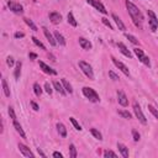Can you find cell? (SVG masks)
Instances as JSON below:
<instances>
[{"label":"cell","instance_id":"6da1fadb","mask_svg":"<svg viewBox=\"0 0 158 158\" xmlns=\"http://www.w3.org/2000/svg\"><path fill=\"white\" fill-rule=\"evenodd\" d=\"M126 8H127L128 14H130L133 24L136 25V27H138L141 30L142 29V22H143V16H142L141 10L133 3H131L130 0H126Z\"/></svg>","mask_w":158,"mask_h":158},{"label":"cell","instance_id":"7a4b0ae2","mask_svg":"<svg viewBox=\"0 0 158 158\" xmlns=\"http://www.w3.org/2000/svg\"><path fill=\"white\" fill-rule=\"evenodd\" d=\"M83 94L87 99H89L92 103H99L100 101V98L98 95V93L93 89V88H89V87H84L83 88Z\"/></svg>","mask_w":158,"mask_h":158},{"label":"cell","instance_id":"3957f363","mask_svg":"<svg viewBox=\"0 0 158 158\" xmlns=\"http://www.w3.org/2000/svg\"><path fill=\"white\" fill-rule=\"evenodd\" d=\"M79 68L82 69V72L89 78V79H94V72H93V68H92V65L89 64V63H87V62H84V61H79Z\"/></svg>","mask_w":158,"mask_h":158},{"label":"cell","instance_id":"277c9868","mask_svg":"<svg viewBox=\"0 0 158 158\" xmlns=\"http://www.w3.org/2000/svg\"><path fill=\"white\" fill-rule=\"evenodd\" d=\"M147 15H148V24H149L151 31L154 32L157 30V27H158V19H157L156 14L152 10H147Z\"/></svg>","mask_w":158,"mask_h":158},{"label":"cell","instance_id":"5b68a950","mask_svg":"<svg viewBox=\"0 0 158 158\" xmlns=\"http://www.w3.org/2000/svg\"><path fill=\"white\" fill-rule=\"evenodd\" d=\"M133 111H135L136 117L140 120V122L143 124V125H146L147 124V120H146V117H144V115H143V113H142V110H141V108H140V105L137 103L133 104Z\"/></svg>","mask_w":158,"mask_h":158},{"label":"cell","instance_id":"8992f818","mask_svg":"<svg viewBox=\"0 0 158 158\" xmlns=\"http://www.w3.org/2000/svg\"><path fill=\"white\" fill-rule=\"evenodd\" d=\"M87 3L88 4H90V5H93L97 10H99L100 13H103V14H108V10L105 9V6L99 2V0H87Z\"/></svg>","mask_w":158,"mask_h":158},{"label":"cell","instance_id":"52a82bcc","mask_svg":"<svg viewBox=\"0 0 158 158\" xmlns=\"http://www.w3.org/2000/svg\"><path fill=\"white\" fill-rule=\"evenodd\" d=\"M8 6H9V9H10L13 13H15V14H22V13H24V8H22V5H20L19 3L9 2V3H8Z\"/></svg>","mask_w":158,"mask_h":158},{"label":"cell","instance_id":"ba28073f","mask_svg":"<svg viewBox=\"0 0 158 158\" xmlns=\"http://www.w3.org/2000/svg\"><path fill=\"white\" fill-rule=\"evenodd\" d=\"M111 59H113L114 64H115V65H116V67H117V68H119V69H120V70H121V72H122L125 75H127V77L130 75V70H128V68H127V67H126V65H125L122 62L117 61V59H116V58H114V57H113Z\"/></svg>","mask_w":158,"mask_h":158},{"label":"cell","instance_id":"9c48e42d","mask_svg":"<svg viewBox=\"0 0 158 158\" xmlns=\"http://www.w3.org/2000/svg\"><path fill=\"white\" fill-rule=\"evenodd\" d=\"M117 101H119V104L121 105V106H127L128 105V99H127V97H126V94L124 93V92H121V90H119L117 92Z\"/></svg>","mask_w":158,"mask_h":158},{"label":"cell","instance_id":"30bf717a","mask_svg":"<svg viewBox=\"0 0 158 158\" xmlns=\"http://www.w3.org/2000/svg\"><path fill=\"white\" fill-rule=\"evenodd\" d=\"M38 64H40V68H41V69H42L45 73H47V74H51V75H56V74H57V72H56L54 69H52L51 67H48V65H47L45 62L40 61V62H38Z\"/></svg>","mask_w":158,"mask_h":158},{"label":"cell","instance_id":"8fae6325","mask_svg":"<svg viewBox=\"0 0 158 158\" xmlns=\"http://www.w3.org/2000/svg\"><path fill=\"white\" fill-rule=\"evenodd\" d=\"M19 149H20V152L22 153V156H25V157H34V153L30 151V148H27V146H25V144H22V143H19Z\"/></svg>","mask_w":158,"mask_h":158},{"label":"cell","instance_id":"7c38bea8","mask_svg":"<svg viewBox=\"0 0 158 158\" xmlns=\"http://www.w3.org/2000/svg\"><path fill=\"white\" fill-rule=\"evenodd\" d=\"M117 47H119L120 52H121V53H122L125 57H127V58H132V53H131V52L127 49V47H126V46H125L122 42H119V43H117Z\"/></svg>","mask_w":158,"mask_h":158},{"label":"cell","instance_id":"4fadbf2b","mask_svg":"<svg viewBox=\"0 0 158 158\" xmlns=\"http://www.w3.org/2000/svg\"><path fill=\"white\" fill-rule=\"evenodd\" d=\"M49 20H51V22L52 24H59L61 22V20H62V15L59 14V13H56V11H53V13H49Z\"/></svg>","mask_w":158,"mask_h":158},{"label":"cell","instance_id":"5bb4252c","mask_svg":"<svg viewBox=\"0 0 158 158\" xmlns=\"http://www.w3.org/2000/svg\"><path fill=\"white\" fill-rule=\"evenodd\" d=\"M43 30V34H45V36L47 37V40H48V42H49V45L51 46H56L57 45V41H56V38H54V36H52V34L46 29V27H43L42 29Z\"/></svg>","mask_w":158,"mask_h":158},{"label":"cell","instance_id":"9a60e30c","mask_svg":"<svg viewBox=\"0 0 158 158\" xmlns=\"http://www.w3.org/2000/svg\"><path fill=\"white\" fill-rule=\"evenodd\" d=\"M79 45L82 46L83 49H87V51L92 49V47H93L92 43H90V41L87 40V38H84V37H81V38H79Z\"/></svg>","mask_w":158,"mask_h":158},{"label":"cell","instance_id":"2e32d148","mask_svg":"<svg viewBox=\"0 0 158 158\" xmlns=\"http://www.w3.org/2000/svg\"><path fill=\"white\" fill-rule=\"evenodd\" d=\"M53 87H54L56 92H58L61 95H65V94H67V92H65L63 84H61L59 82H53Z\"/></svg>","mask_w":158,"mask_h":158},{"label":"cell","instance_id":"e0dca14e","mask_svg":"<svg viewBox=\"0 0 158 158\" xmlns=\"http://www.w3.org/2000/svg\"><path fill=\"white\" fill-rule=\"evenodd\" d=\"M113 19L115 20V22H116V25H117V27L120 29V30H126V26H125V24L122 22V20L116 15V14H113Z\"/></svg>","mask_w":158,"mask_h":158},{"label":"cell","instance_id":"ac0fdd59","mask_svg":"<svg viewBox=\"0 0 158 158\" xmlns=\"http://www.w3.org/2000/svg\"><path fill=\"white\" fill-rule=\"evenodd\" d=\"M117 148H119V151H120V153H121V156H122V157H125V158H127V157H128V148H127L125 144H122V143H117Z\"/></svg>","mask_w":158,"mask_h":158},{"label":"cell","instance_id":"d6986e66","mask_svg":"<svg viewBox=\"0 0 158 158\" xmlns=\"http://www.w3.org/2000/svg\"><path fill=\"white\" fill-rule=\"evenodd\" d=\"M54 38H56V41H57L61 46H65V40H64L63 35H62V34H59L58 31H56V32H54Z\"/></svg>","mask_w":158,"mask_h":158},{"label":"cell","instance_id":"ffe728a7","mask_svg":"<svg viewBox=\"0 0 158 158\" xmlns=\"http://www.w3.org/2000/svg\"><path fill=\"white\" fill-rule=\"evenodd\" d=\"M14 127H15V130L18 131V133H20V136H21L22 138H26V135H25V132H24V130H22L21 125H20L16 120H14Z\"/></svg>","mask_w":158,"mask_h":158},{"label":"cell","instance_id":"44dd1931","mask_svg":"<svg viewBox=\"0 0 158 158\" xmlns=\"http://www.w3.org/2000/svg\"><path fill=\"white\" fill-rule=\"evenodd\" d=\"M57 131H58V133H59L62 137H65V136H67V128H65V126H64L63 124H61V122L57 124Z\"/></svg>","mask_w":158,"mask_h":158},{"label":"cell","instance_id":"7402d4cb","mask_svg":"<svg viewBox=\"0 0 158 158\" xmlns=\"http://www.w3.org/2000/svg\"><path fill=\"white\" fill-rule=\"evenodd\" d=\"M21 67H22V63L21 62H16V67H15V70H14V77L16 79H19L20 75H21Z\"/></svg>","mask_w":158,"mask_h":158},{"label":"cell","instance_id":"603a6c76","mask_svg":"<svg viewBox=\"0 0 158 158\" xmlns=\"http://www.w3.org/2000/svg\"><path fill=\"white\" fill-rule=\"evenodd\" d=\"M2 84H3V90H4V95L5 97H10V89H9V87H8V83H6V81L3 78L2 79Z\"/></svg>","mask_w":158,"mask_h":158},{"label":"cell","instance_id":"cb8c5ba5","mask_svg":"<svg viewBox=\"0 0 158 158\" xmlns=\"http://www.w3.org/2000/svg\"><path fill=\"white\" fill-rule=\"evenodd\" d=\"M62 84H63V87H64V89H65V92L68 93V94H72L73 93V89H72V85L65 81V79L63 78L62 79Z\"/></svg>","mask_w":158,"mask_h":158},{"label":"cell","instance_id":"d4e9b609","mask_svg":"<svg viewBox=\"0 0 158 158\" xmlns=\"http://www.w3.org/2000/svg\"><path fill=\"white\" fill-rule=\"evenodd\" d=\"M90 132H92V135H93L95 138H98L99 141H101V140H103V135H101L97 128H90Z\"/></svg>","mask_w":158,"mask_h":158},{"label":"cell","instance_id":"484cf974","mask_svg":"<svg viewBox=\"0 0 158 158\" xmlns=\"http://www.w3.org/2000/svg\"><path fill=\"white\" fill-rule=\"evenodd\" d=\"M34 92H35V94H36L37 97H40V95L42 94V88L40 87L38 83H35V84H34Z\"/></svg>","mask_w":158,"mask_h":158},{"label":"cell","instance_id":"4316f807","mask_svg":"<svg viewBox=\"0 0 158 158\" xmlns=\"http://www.w3.org/2000/svg\"><path fill=\"white\" fill-rule=\"evenodd\" d=\"M67 18H68V22H69V24H70V25H72V26H74V27H75V26H77V25H78V24H77V21H75V19H74V16H73V14H72V13H69V14H68V16H67Z\"/></svg>","mask_w":158,"mask_h":158},{"label":"cell","instance_id":"83f0119b","mask_svg":"<svg viewBox=\"0 0 158 158\" xmlns=\"http://www.w3.org/2000/svg\"><path fill=\"white\" fill-rule=\"evenodd\" d=\"M148 110H149V113H151V114H152V115L158 120V110H157L153 105H148Z\"/></svg>","mask_w":158,"mask_h":158},{"label":"cell","instance_id":"f1b7e54d","mask_svg":"<svg viewBox=\"0 0 158 158\" xmlns=\"http://www.w3.org/2000/svg\"><path fill=\"white\" fill-rule=\"evenodd\" d=\"M117 113H119V115H120V116H122V117H125V119H131V117H132V115H131L128 111H125V110H119Z\"/></svg>","mask_w":158,"mask_h":158},{"label":"cell","instance_id":"f546056e","mask_svg":"<svg viewBox=\"0 0 158 158\" xmlns=\"http://www.w3.org/2000/svg\"><path fill=\"white\" fill-rule=\"evenodd\" d=\"M69 152H70V157L72 158H75L77 157V149H75V146L72 143V144H69Z\"/></svg>","mask_w":158,"mask_h":158},{"label":"cell","instance_id":"4dcf8cb0","mask_svg":"<svg viewBox=\"0 0 158 158\" xmlns=\"http://www.w3.org/2000/svg\"><path fill=\"white\" fill-rule=\"evenodd\" d=\"M125 36H126V38L130 40V42H132L133 45H138V40H137L135 36H132V35H130V34H126Z\"/></svg>","mask_w":158,"mask_h":158},{"label":"cell","instance_id":"1f68e13d","mask_svg":"<svg viewBox=\"0 0 158 158\" xmlns=\"http://www.w3.org/2000/svg\"><path fill=\"white\" fill-rule=\"evenodd\" d=\"M133 52H135V54L138 57V59H140V61H141V59L143 58V56H144V53H143V51H142L141 48H135V49H133Z\"/></svg>","mask_w":158,"mask_h":158},{"label":"cell","instance_id":"d6a6232c","mask_svg":"<svg viewBox=\"0 0 158 158\" xmlns=\"http://www.w3.org/2000/svg\"><path fill=\"white\" fill-rule=\"evenodd\" d=\"M69 120H70V122L73 124V126L75 127V130H78V131H81V130H82V126H81V125H79V124H78V121H77V120H75L74 117H70Z\"/></svg>","mask_w":158,"mask_h":158},{"label":"cell","instance_id":"836d02e7","mask_svg":"<svg viewBox=\"0 0 158 158\" xmlns=\"http://www.w3.org/2000/svg\"><path fill=\"white\" fill-rule=\"evenodd\" d=\"M24 20H25V22L27 24V26H30V27H31L34 31H37V26H36V25L32 22V20H30V19H24Z\"/></svg>","mask_w":158,"mask_h":158},{"label":"cell","instance_id":"e575fe53","mask_svg":"<svg viewBox=\"0 0 158 158\" xmlns=\"http://www.w3.org/2000/svg\"><path fill=\"white\" fill-rule=\"evenodd\" d=\"M32 41H34V43H35V45H36L37 47H40L41 49H46V47L43 46V43H42L41 41H38V40H37L36 37H32Z\"/></svg>","mask_w":158,"mask_h":158},{"label":"cell","instance_id":"d590c367","mask_svg":"<svg viewBox=\"0 0 158 158\" xmlns=\"http://www.w3.org/2000/svg\"><path fill=\"white\" fill-rule=\"evenodd\" d=\"M104 157H117V154L115 152H113V151L106 149V151H104Z\"/></svg>","mask_w":158,"mask_h":158},{"label":"cell","instance_id":"8d00e7d4","mask_svg":"<svg viewBox=\"0 0 158 158\" xmlns=\"http://www.w3.org/2000/svg\"><path fill=\"white\" fill-rule=\"evenodd\" d=\"M109 75H110V78L113 79V81H115V82L120 79V78H119V75H117V74H115L113 70H110V72H109Z\"/></svg>","mask_w":158,"mask_h":158},{"label":"cell","instance_id":"74e56055","mask_svg":"<svg viewBox=\"0 0 158 158\" xmlns=\"http://www.w3.org/2000/svg\"><path fill=\"white\" fill-rule=\"evenodd\" d=\"M101 21H103V24H104L105 26H108V27H109L110 30H114V29H113V26H111V24L109 22V20H108V19H105V18H103V19H101Z\"/></svg>","mask_w":158,"mask_h":158},{"label":"cell","instance_id":"f35d334b","mask_svg":"<svg viewBox=\"0 0 158 158\" xmlns=\"http://www.w3.org/2000/svg\"><path fill=\"white\" fill-rule=\"evenodd\" d=\"M9 115H10V117L13 119V121H14V120H16V115H15V111H14V109H13L11 106L9 108Z\"/></svg>","mask_w":158,"mask_h":158},{"label":"cell","instance_id":"ab89813d","mask_svg":"<svg viewBox=\"0 0 158 158\" xmlns=\"http://www.w3.org/2000/svg\"><path fill=\"white\" fill-rule=\"evenodd\" d=\"M132 136H133V141H140V133L136 130H132Z\"/></svg>","mask_w":158,"mask_h":158},{"label":"cell","instance_id":"60d3db41","mask_svg":"<svg viewBox=\"0 0 158 158\" xmlns=\"http://www.w3.org/2000/svg\"><path fill=\"white\" fill-rule=\"evenodd\" d=\"M141 62H142L143 64H146L147 67H149V65H151V63H149V58H148V57H146V56H143V58L141 59Z\"/></svg>","mask_w":158,"mask_h":158},{"label":"cell","instance_id":"b9f144b4","mask_svg":"<svg viewBox=\"0 0 158 158\" xmlns=\"http://www.w3.org/2000/svg\"><path fill=\"white\" fill-rule=\"evenodd\" d=\"M6 63H8V65H9V67H13V65H14V63H15V61H14V58H13V57H8Z\"/></svg>","mask_w":158,"mask_h":158},{"label":"cell","instance_id":"7bdbcfd3","mask_svg":"<svg viewBox=\"0 0 158 158\" xmlns=\"http://www.w3.org/2000/svg\"><path fill=\"white\" fill-rule=\"evenodd\" d=\"M45 90H46V93H48L49 95L52 94V88H51V85H49L48 83H46V84H45Z\"/></svg>","mask_w":158,"mask_h":158},{"label":"cell","instance_id":"ee69618b","mask_svg":"<svg viewBox=\"0 0 158 158\" xmlns=\"http://www.w3.org/2000/svg\"><path fill=\"white\" fill-rule=\"evenodd\" d=\"M31 106H32V109H34L35 111H38V109H40V108H38V105H37L35 101H31Z\"/></svg>","mask_w":158,"mask_h":158},{"label":"cell","instance_id":"f6af8a7d","mask_svg":"<svg viewBox=\"0 0 158 158\" xmlns=\"http://www.w3.org/2000/svg\"><path fill=\"white\" fill-rule=\"evenodd\" d=\"M14 36H15V38H22V37L25 36V34H22V32H16Z\"/></svg>","mask_w":158,"mask_h":158},{"label":"cell","instance_id":"bcb514c9","mask_svg":"<svg viewBox=\"0 0 158 158\" xmlns=\"http://www.w3.org/2000/svg\"><path fill=\"white\" fill-rule=\"evenodd\" d=\"M53 157H59V158H63V154L61 152H54L53 153Z\"/></svg>","mask_w":158,"mask_h":158},{"label":"cell","instance_id":"7dc6e473","mask_svg":"<svg viewBox=\"0 0 158 158\" xmlns=\"http://www.w3.org/2000/svg\"><path fill=\"white\" fill-rule=\"evenodd\" d=\"M29 57H30L31 59H35V58H37V54H36V53H29Z\"/></svg>","mask_w":158,"mask_h":158},{"label":"cell","instance_id":"c3c4849f","mask_svg":"<svg viewBox=\"0 0 158 158\" xmlns=\"http://www.w3.org/2000/svg\"><path fill=\"white\" fill-rule=\"evenodd\" d=\"M38 153H40V154H41L42 157H46V154H45V153H43V152H42V151H41L40 148H38Z\"/></svg>","mask_w":158,"mask_h":158}]
</instances>
